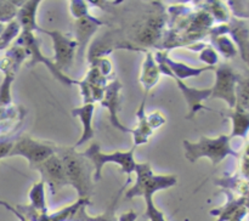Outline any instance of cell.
I'll return each mask as SVG.
<instances>
[{
  "label": "cell",
  "mask_w": 249,
  "mask_h": 221,
  "mask_svg": "<svg viewBox=\"0 0 249 221\" xmlns=\"http://www.w3.org/2000/svg\"><path fill=\"white\" fill-rule=\"evenodd\" d=\"M39 32L41 33L48 34L53 40V51H55V58H53V63H55L56 68L60 70L61 73L66 74V70L70 69L71 66L73 65L75 56V50L78 49L75 40L71 39L70 36L65 35L58 31H46V29L38 28Z\"/></svg>",
  "instance_id": "obj_8"
},
{
  "label": "cell",
  "mask_w": 249,
  "mask_h": 221,
  "mask_svg": "<svg viewBox=\"0 0 249 221\" xmlns=\"http://www.w3.org/2000/svg\"><path fill=\"white\" fill-rule=\"evenodd\" d=\"M80 154L89 160L94 167V180L99 181L101 179L102 168L105 164L114 163L121 167L122 171L125 172L130 179V175L135 170L136 162L134 158V148L128 151H116L113 153H104L100 150V145L97 142H92L85 151L80 152Z\"/></svg>",
  "instance_id": "obj_3"
},
{
  "label": "cell",
  "mask_w": 249,
  "mask_h": 221,
  "mask_svg": "<svg viewBox=\"0 0 249 221\" xmlns=\"http://www.w3.org/2000/svg\"><path fill=\"white\" fill-rule=\"evenodd\" d=\"M134 172L136 174V181L128 191L125 192L126 199H133L134 197H143L146 194H155L162 189L170 188L175 186L178 179L175 175H156L151 168L150 163H136Z\"/></svg>",
  "instance_id": "obj_2"
},
{
  "label": "cell",
  "mask_w": 249,
  "mask_h": 221,
  "mask_svg": "<svg viewBox=\"0 0 249 221\" xmlns=\"http://www.w3.org/2000/svg\"><path fill=\"white\" fill-rule=\"evenodd\" d=\"M146 118H147V121L151 128H152V130L160 128V125H163L165 123V118L160 112H155V113L150 114V116H146Z\"/></svg>",
  "instance_id": "obj_28"
},
{
  "label": "cell",
  "mask_w": 249,
  "mask_h": 221,
  "mask_svg": "<svg viewBox=\"0 0 249 221\" xmlns=\"http://www.w3.org/2000/svg\"><path fill=\"white\" fill-rule=\"evenodd\" d=\"M21 32H22V29L16 19H12V21H10L9 23L5 26L2 33L0 34V50H4V49H6L7 46L10 45V43H11L14 39H16L17 36L21 34Z\"/></svg>",
  "instance_id": "obj_20"
},
{
  "label": "cell",
  "mask_w": 249,
  "mask_h": 221,
  "mask_svg": "<svg viewBox=\"0 0 249 221\" xmlns=\"http://www.w3.org/2000/svg\"><path fill=\"white\" fill-rule=\"evenodd\" d=\"M62 159L68 185L77 189L79 198L90 199L92 194L91 167L80 152H75L74 147L58 148L56 151Z\"/></svg>",
  "instance_id": "obj_1"
},
{
  "label": "cell",
  "mask_w": 249,
  "mask_h": 221,
  "mask_svg": "<svg viewBox=\"0 0 249 221\" xmlns=\"http://www.w3.org/2000/svg\"><path fill=\"white\" fill-rule=\"evenodd\" d=\"M185 157L189 162L195 163L202 157H207L212 160V164L216 165L229 154L236 155L230 146V136L221 135L216 138L201 137L198 142H190L184 140Z\"/></svg>",
  "instance_id": "obj_4"
},
{
  "label": "cell",
  "mask_w": 249,
  "mask_h": 221,
  "mask_svg": "<svg viewBox=\"0 0 249 221\" xmlns=\"http://www.w3.org/2000/svg\"><path fill=\"white\" fill-rule=\"evenodd\" d=\"M71 12H72L73 17H75L77 19L88 15L87 2L82 1V0H73V1H71Z\"/></svg>",
  "instance_id": "obj_26"
},
{
  "label": "cell",
  "mask_w": 249,
  "mask_h": 221,
  "mask_svg": "<svg viewBox=\"0 0 249 221\" xmlns=\"http://www.w3.org/2000/svg\"><path fill=\"white\" fill-rule=\"evenodd\" d=\"M169 77L174 78L178 86H179V89L181 90L185 99H186L187 106H189V116H187L186 118H192L199 109L206 108L201 102L203 101V100H207L211 97V89H195V87L187 86L181 79H178V78L173 77V75H169Z\"/></svg>",
  "instance_id": "obj_13"
},
{
  "label": "cell",
  "mask_w": 249,
  "mask_h": 221,
  "mask_svg": "<svg viewBox=\"0 0 249 221\" xmlns=\"http://www.w3.org/2000/svg\"><path fill=\"white\" fill-rule=\"evenodd\" d=\"M236 82L237 75L229 65H221L215 69V84L212 87V99H221L230 107L236 106Z\"/></svg>",
  "instance_id": "obj_10"
},
{
  "label": "cell",
  "mask_w": 249,
  "mask_h": 221,
  "mask_svg": "<svg viewBox=\"0 0 249 221\" xmlns=\"http://www.w3.org/2000/svg\"><path fill=\"white\" fill-rule=\"evenodd\" d=\"M233 119V133L232 136L235 135H246L249 128V116L238 111L235 114H232Z\"/></svg>",
  "instance_id": "obj_23"
},
{
  "label": "cell",
  "mask_w": 249,
  "mask_h": 221,
  "mask_svg": "<svg viewBox=\"0 0 249 221\" xmlns=\"http://www.w3.org/2000/svg\"><path fill=\"white\" fill-rule=\"evenodd\" d=\"M143 199H145L146 203V210L143 213V216L146 219H148L150 221H167L163 211H160L156 206L152 194H146V196H143Z\"/></svg>",
  "instance_id": "obj_22"
},
{
  "label": "cell",
  "mask_w": 249,
  "mask_h": 221,
  "mask_svg": "<svg viewBox=\"0 0 249 221\" xmlns=\"http://www.w3.org/2000/svg\"><path fill=\"white\" fill-rule=\"evenodd\" d=\"M34 168L40 172L41 181L48 185L53 196L57 194L58 191H61L63 187L68 185L62 159L57 153L53 154Z\"/></svg>",
  "instance_id": "obj_9"
},
{
  "label": "cell",
  "mask_w": 249,
  "mask_h": 221,
  "mask_svg": "<svg viewBox=\"0 0 249 221\" xmlns=\"http://www.w3.org/2000/svg\"><path fill=\"white\" fill-rule=\"evenodd\" d=\"M201 60L204 61L207 65H209L211 67H213L212 65H215V62L218 61V56L215 55V51L212 50V49H207L206 51L201 53Z\"/></svg>",
  "instance_id": "obj_29"
},
{
  "label": "cell",
  "mask_w": 249,
  "mask_h": 221,
  "mask_svg": "<svg viewBox=\"0 0 249 221\" xmlns=\"http://www.w3.org/2000/svg\"><path fill=\"white\" fill-rule=\"evenodd\" d=\"M12 146H14V141H10V140L0 141V159L5 157H9Z\"/></svg>",
  "instance_id": "obj_30"
},
{
  "label": "cell",
  "mask_w": 249,
  "mask_h": 221,
  "mask_svg": "<svg viewBox=\"0 0 249 221\" xmlns=\"http://www.w3.org/2000/svg\"><path fill=\"white\" fill-rule=\"evenodd\" d=\"M83 221H118V219L116 218V203L112 206H109L108 210L105 211L101 215L89 216L87 214V211H84V214H83Z\"/></svg>",
  "instance_id": "obj_25"
},
{
  "label": "cell",
  "mask_w": 249,
  "mask_h": 221,
  "mask_svg": "<svg viewBox=\"0 0 249 221\" xmlns=\"http://www.w3.org/2000/svg\"><path fill=\"white\" fill-rule=\"evenodd\" d=\"M145 102H146V96L143 99L142 103H141L140 109L138 112V118H139V125L138 128L131 130L133 133V138H134V145H143V143L148 142V138L153 134L152 128L148 124L147 118H146L145 114Z\"/></svg>",
  "instance_id": "obj_17"
},
{
  "label": "cell",
  "mask_w": 249,
  "mask_h": 221,
  "mask_svg": "<svg viewBox=\"0 0 249 221\" xmlns=\"http://www.w3.org/2000/svg\"><path fill=\"white\" fill-rule=\"evenodd\" d=\"M101 24V21H99L95 17L90 16L89 14L77 19V22L74 24V40L77 43L78 49H79L80 57L84 56V50L88 41L90 40V38L94 35L95 32L97 31V28Z\"/></svg>",
  "instance_id": "obj_12"
},
{
  "label": "cell",
  "mask_w": 249,
  "mask_h": 221,
  "mask_svg": "<svg viewBox=\"0 0 249 221\" xmlns=\"http://www.w3.org/2000/svg\"><path fill=\"white\" fill-rule=\"evenodd\" d=\"M56 150L57 148L53 147L49 143L40 142V141L32 138L31 136L23 135L15 141L9 157L21 155L28 160L31 167H36L48 159L49 157L55 154Z\"/></svg>",
  "instance_id": "obj_7"
},
{
  "label": "cell",
  "mask_w": 249,
  "mask_h": 221,
  "mask_svg": "<svg viewBox=\"0 0 249 221\" xmlns=\"http://www.w3.org/2000/svg\"><path fill=\"white\" fill-rule=\"evenodd\" d=\"M15 44L21 46V48L26 51L27 56H31V60H29L28 66H31L32 67V66L36 65V63H43V65H45L46 67L50 69V72L53 73V77H55L57 80H60L62 84H66V85L75 84L77 80L71 79L70 77H67L66 74L61 73L60 70L56 68L53 61L49 60L48 57H45V56L41 53L40 46H39V41L38 39L36 38V35H34V33H32V32H21V34L17 36Z\"/></svg>",
  "instance_id": "obj_6"
},
{
  "label": "cell",
  "mask_w": 249,
  "mask_h": 221,
  "mask_svg": "<svg viewBox=\"0 0 249 221\" xmlns=\"http://www.w3.org/2000/svg\"><path fill=\"white\" fill-rule=\"evenodd\" d=\"M160 73V68H158V65H156L155 60H153V56L151 55V52H147L146 53L145 61H143L142 72H141L140 77L141 85L145 89L146 96L150 92V90L157 84Z\"/></svg>",
  "instance_id": "obj_16"
},
{
  "label": "cell",
  "mask_w": 249,
  "mask_h": 221,
  "mask_svg": "<svg viewBox=\"0 0 249 221\" xmlns=\"http://www.w3.org/2000/svg\"><path fill=\"white\" fill-rule=\"evenodd\" d=\"M16 1H0V23H5L15 19L17 15V7L18 5H15Z\"/></svg>",
  "instance_id": "obj_24"
},
{
  "label": "cell",
  "mask_w": 249,
  "mask_h": 221,
  "mask_svg": "<svg viewBox=\"0 0 249 221\" xmlns=\"http://www.w3.org/2000/svg\"><path fill=\"white\" fill-rule=\"evenodd\" d=\"M136 219H138V214L134 210H129L126 213L122 214L118 218V221H136Z\"/></svg>",
  "instance_id": "obj_32"
},
{
  "label": "cell",
  "mask_w": 249,
  "mask_h": 221,
  "mask_svg": "<svg viewBox=\"0 0 249 221\" xmlns=\"http://www.w3.org/2000/svg\"><path fill=\"white\" fill-rule=\"evenodd\" d=\"M163 22L160 17H155L146 21L145 26L141 27L138 32V41L146 45H152L160 36V29H162Z\"/></svg>",
  "instance_id": "obj_18"
},
{
  "label": "cell",
  "mask_w": 249,
  "mask_h": 221,
  "mask_svg": "<svg viewBox=\"0 0 249 221\" xmlns=\"http://www.w3.org/2000/svg\"><path fill=\"white\" fill-rule=\"evenodd\" d=\"M5 26H6V24H4V23H0V34H1V33H2V31H4Z\"/></svg>",
  "instance_id": "obj_33"
},
{
  "label": "cell",
  "mask_w": 249,
  "mask_h": 221,
  "mask_svg": "<svg viewBox=\"0 0 249 221\" xmlns=\"http://www.w3.org/2000/svg\"><path fill=\"white\" fill-rule=\"evenodd\" d=\"M72 114L80 119L83 125L82 136H80L79 140H78V142L75 143L74 146V148H77V147H80L82 145H84L85 142H88V141L91 140V138H94L95 130H94V123H92V119H94V114H95V104L87 103V104H83V106L80 107H77V108H73Z\"/></svg>",
  "instance_id": "obj_14"
},
{
  "label": "cell",
  "mask_w": 249,
  "mask_h": 221,
  "mask_svg": "<svg viewBox=\"0 0 249 221\" xmlns=\"http://www.w3.org/2000/svg\"><path fill=\"white\" fill-rule=\"evenodd\" d=\"M247 214L245 206L240 204H229L225 209H223V213H220L219 221H242L243 218Z\"/></svg>",
  "instance_id": "obj_21"
},
{
  "label": "cell",
  "mask_w": 249,
  "mask_h": 221,
  "mask_svg": "<svg viewBox=\"0 0 249 221\" xmlns=\"http://www.w3.org/2000/svg\"><path fill=\"white\" fill-rule=\"evenodd\" d=\"M216 45L219 46L220 51L224 52V55H225L226 57H231V56L235 55V48H233L232 44L230 43V40H229L228 38H225V36H221V38L216 39Z\"/></svg>",
  "instance_id": "obj_27"
},
{
  "label": "cell",
  "mask_w": 249,
  "mask_h": 221,
  "mask_svg": "<svg viewBox=\"0 0 249 221\" xmlns=\"http://www.w3.org/2000/svg\"><path fill=\"white\" fill-rule=\"evenodd\" d=\"M0 205L5 206V208H6L7 210H10V211H11V213H14L15 215H16L17 218L19 219V221H29L28 219H27L26 216L23 215V214H21V213H19V211L17 210V209L15 208V206L10 205V204H9V203H6V202H5V201H1V199H0Z\"/></svg>",
  "instance_id": "obj_31"
},
{
  "label": "cell",
  "mask_w": 249,
  "mask_h": 221,
  "mask_svg": "<svg viewBox=\"0 0 249 221\" xmlns=\"http://www.w3.org/2000/svg\"><path fill=\"white\" fill-rule=\"evenodd\" d=\"M29 208L33 209L34 211L40 214H48V206H46L45 201V184L43 181L36 182L32 186L31 191H29Z\"/></svg>",
  "instance_id": "obj_19"
},
{
  "label": "cell",
  "mask_w": 249,
  "mask_h": 221,
  "mask_svg": "<svg viewBox=\"0 0 249 221\" xmlns=\"http://www.w3.org/2000/svg\"><path fill=\"white\" fill-rule=\"evenodd\" d=\"M39 0L33 1H23V4L18 7L16 15V21L18 22L22 32H32L34 33L38 31V24H36V10H38Z\"/></svg>",
  "instance_id": "obj_15"
},
{
  "label": "cell",
  "mask_w": 249,
  "mask_h": 221,
  "mask_svg": "<svg viewBox=\"0 0 249 221\" xmlns=\"http://www.w3.org/2000/svg\"><path fill=\"white\" fill-rule=\"evenodd\" d=\"M121 89L122 84L118 82V80H113V82L109 83L108 85H106L104 92V97L100 102H101L102 106L105 108L108 109L109 113V120H111L112 125L114 128L119 129L123 133H131V129L126 128L123 124L119 121L118 118V111L119 106H121Z\"/></svg>",
  "instance_id": "obj_11"
},
{
  "label": "cell",
  "mask_w": 249,
  "mask_h": 221,
  "mask_svg": "<svg viewBox=\"0 0 249 221\" xmlns=\"http://www.w3.org/2000/svg\"><path fill=\"white\" fill-rule=\"evenodd\" d=\"M27 53L21 46L14 45L6 51L4 58L0 60V69L4 72V79L0 86V108L11 103V85L21 63L26 60Z\"/></svg>",
  "instance_id": "obj_5"
}]
</instances>
